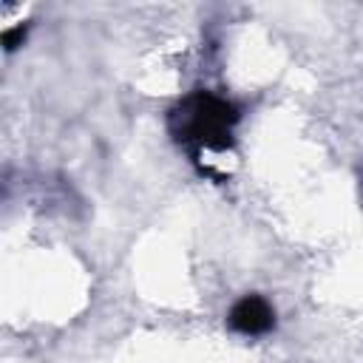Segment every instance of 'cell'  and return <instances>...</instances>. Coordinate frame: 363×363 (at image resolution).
<instances>
[{
	"label": "cell",
	"instance_id": "obj_3",
	"mask_svg": "<svg viewBox=\"0 0 363 363\" xmlns=\"http://www.w3.org/2000/svg\"><path fill=\"white\" fill-rule=\"evenodd\" d=\"M23 40H26V23H20V26L3 31V48H6V51H14L17 45H23Z\"/></svg>",
	"mask_w": 363,
	"mask_h": 363
},
{
	"label": "cell",
	"instance_id": "obj_1",
	"mask_svg": "<svg viewBox=\"0 0 363 363\" xmlns=\"http://www.w3.org/2000/svg\"><path fill=\"white\" fill-rule=\"evenodd\" d=\"M235 122H238V108L210 91L190 94L170 113V130H173L176 142L210 147V150L233 147Z\"/></svg>",
	"mask_w": 363,
	"mask_h": 363
},
{
	"label": "cell",
	"instance_id": "obj_2",
	"mask_svg": "<svg viewBox=\"0 0 363 363\" xmlns=\"http://www.w3.org/2000/svg\"><path fill=\"white\" fill-rule=\"evenodd\" d=\"M230 326L241 335H264L275 326V312L261 295H247L230 309Z\"/></svg>",
	"mask_w": 363,
	"mask_h": 363
}]
</instances>
